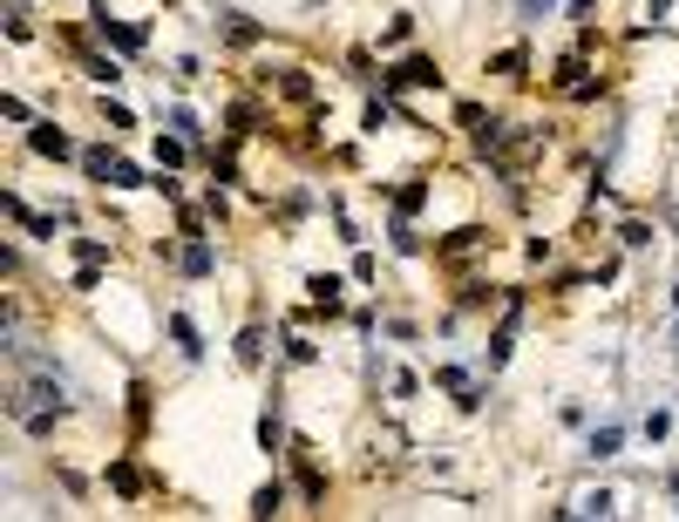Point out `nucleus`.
<instances>
[{"label":"nucleus","instance_id":"f257e3e1","mask_svg":"<svg viewBox=\"0 0 679 522\" xmlns=\"http://www.w3.org/2000/svg\"><path fill=\"white\" fill-rule=\"evenodd\" d=\"M83 170H89L96 184H116V190H130V184H136V164H123L116 149H83Z\"/></svg>","mask_w":679,"mask_h":522},{"label":"nucleus","instance_id":"f03ea898","mask_svg":"<svg viewBox=\"0 0 679 522\" xmlns=\"http://www.w3.org/2000/svg\"><path fill=\"white\" fill-rule=\"evenodd\" d=\"M557 89H565V96H591V82H584V55H565V62H557Z\"/></svg>","mask_w":679,"mask_h":522},{"label":"nucleus","instance_id":"7ed1b4c3","mask_svg":"<svg viewBox=\"0 0 679 522\" xmlns=\"http://www.w3.org/2000/svg\"><path fill=\"white\" fill-rule=\"evenodd\" d=\"M28 143H34V156H55V164H62V156H75V143H68V136H62L55 123H48V130H34Z\"/></svg>","mask_w":679,"mask_h":522},{"label":"nucleus","instance_id":"20e7f679","mask_svg":"<svg viewBox=\"0 0 679 522\" xmlns=\"http://www.w3.org/2000/svg\"><path fill=\"white\" fill-rule=\"evenodd\" d=\"M394 82H402V89H428V82H435V62H421V55L402 62V68H394Z\"/></svg>","mask_w":679,"mask_h":522},{"label":"nucleus","instance_id":"39448f33","mask_svg":"<svg viewBox=\"0 0 679 522\" xmlns=\"http://www.w3.org/2000/svg\"><path fill=\"white\" fill-rule=\"evenodd\" d=\"M313 312H340V278H313Z\"/></svg>","mask_w":679,"mask_h":522},{"label":"nucleus","instance_id":"423d86ee","mask_svg":"<svg viewBox=\"0 0 679 522\" xmlns=\"http://www.w3.org/2000/svg\"><path fill=\"white\" fill-rule=\"evenodd\" d=\"M109 481H116V489H123V496H136V489H143V475H136L130 462H116V468H109Z\"/></svg>","mask_w":679,"mask_h":522},{"label":"nucleus","instance_id":"0eeeda50","mask_svg":"<svg viewBox=\"0 0 679 522\" xmlns=\"http://www.w3.org/2000/svg\"><path fill=\"white\" fill-rule=\"evenodd\" d=\"M442 387H449V393H462V408H475V380H469V374H456V367H449V374H442Z\"/></svg>","mask_w":679,"mask_h":522},{"label":"nucleus","instance_id":"6e6552de","mask_svg":"<svg viewBox=\"0 0 679 522\" xmlns=\"http://www.w3.org/2000/svg\"><path fill=\"white\" fill-rule=\"evenodd\" d=\"M259 353H265V333H259V326H252V333H245V340H238V359H245V367H259Z\"/></svg>","mask_w":679,"mask_h":522},{"label":"nucleus","instance_id":"1a4fd4ad","mask_svg":"<svg viewBox=\"0 0 679 522\" xmlns=\"http://www.w3.org/2000/svg\"><path fill=\"white\" fill-rule=\"evenodd\" d=\"M156 164H164V170L184 164V143H177V136H156Z\"/></svg>","mask_w":679,"mask_h":522},{"label":"nucleus","instance_id":"9d476101","mask_svg":"<svg viewBox=\"0 0 679 522\" xmlns=\"http://www.w3.org/2000/svg\"><path fill=\"white\" fill-rule=\"evenodd\" d=\"M475 237H483V231H456L449 245H442V258H462V252H475Z\"/></svg>","mask_w":679,"mask_h":522},{"label":"nucleus","instance_id":"9b49d317","mask_svg":"<svg viewBox=\"0 0 679 522\" xmlns=\"http://www.w3.org/2000/svg\"><path fill=\"white\" fill-rule=\"evenodd\" d=\"M524 8H530V14H537V8H550V0H524Z\"/></svg>","mask_w":679,"mask_h":522}]
</instances>
